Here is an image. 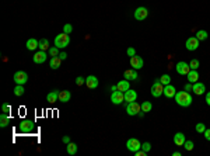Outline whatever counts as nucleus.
Instances as JSON below:
<instances>
[{
	"label": "nucleus",
	"instance_id": "1",
	"mask_svg": "<svg viewBox=\"0 0 210 156\" xmlns=\"http://www.w3.org/2000/svg\"><path fill=\"white\" fill-rule=\"evenodd\" d=\"M175 101L178 106L181 107H189L192 104V101H193V98H192V96L189 94V92L186 90H182V92H176L175 94Z\"/></svg>",
	"mask_w": 210,
	"mask_h": 156
},
{
	"label": "nucleus",
	"instance_id": "2",
	"mask_svg": "<svg viewBox=\"0 0 210 156\" xmlns=\"http://www.w3.org/2000/svg\"><path fill=\"white\" fill-rule=\"evenodd\" d=\"M69 44H70V37H69V34H66V32L58 34L55 37V47H58L59 49L66 48Z\"/></svg>",
	"mask_w": 210,
	"mask_h": 156
},
{
	"label": "nucleus",
	"instance_id": "3",
	"mask_svg": "<svg viewBox=\"0 0 210 156\" xmlns=\"http://www.w3.org/2000/svg\"><path fill=\"white\" fill-rule=\"evenodd\" d=\"M126 148H128V151L130 152H137L139 149H142V142H140L139 139H136V138H130V139H128V142H126Z\"/></svg>",
	"mask_w": 210,
	"mask_h": 156
},
{
	"label": "nucleus",
	"instance_id": "4",
	"mask_svg": "<svg viewBox=\"0 0 210 156\" xmlns=\"http://www.w3.org/2000/svg\"><path fill=\"white\" fill-rule=\"evenodd\" d=\"M13 80L16 82V85H23L24 86L27 82H28V75H27V72H24V70H18V72L14 73Z\"/></svg>",
	"mask_w": 210,
	"mask_h": 156
},
{
	"label": "nucleus",
	"instance_id": "5",
	"mask_svg": "<svg viewBox=\"0 0 210 156\" xmlns=\"http://www.w3.org/2000/svg\"><path fill=\"white\" fill-rule=\"evenodd\" d=\"M164 94V85L160 80H155L151 86V96L153 97H160Z\"/></svg>",
	"mask_w": 210,
	"mask_h": 156
},
{
	"label": "nucleus",
	"instance_id": "6",
	"mask_svg": "<svg viewBox=\"0 0 210 156\" xmlns=\"http://www.w3.org/2000/svg\"><path fill=\"white\" fill-rule=\"evenodd\" d=\"M140 111H142V106H140L139 103H136V101L128 103V106H126V113H128L129 115H137Z\"/></svg>",
	"mask_w": 210,
	"mask_h": 156
},
{
	"label": "nucleus",
	"instance_id": "7",
	"mask_svg": "<svg viewBox=\"0 0 210 156\" xmlns=\"http://www.w3.org/2000/svg\"><path fill=\"white\" fill-rule=\"evenodd\" d=\"M18 128L21 132H31V131H34L35 125H34V121H31V120H24V121L20 122Z\"/></svg>",
	"mask_w": 210,
	"mask_h": 156
},
{
	"label": "nucleus",
	"instance_id": "8",
	"mask_svg": "<svg viewBox=\"0 0 210 156\" xmlns=\"http://www.w3.org/2000/svg\"><path fill=\"white\" fill-rule=\"evenodd\" d=\"M147 16H149V10H147L146 7H137L136 10H134V19H136L137 21L146 20Z\"/></svg>",
	"mask_w": 210,
	"mask_h": 156
},
{
	"label": "nucleus",
	"instance_id": "9",
	"mask_svg": "<svg viewBox=\"0 0 210 156\" xmlns=\"http://www.w3.org/2000/svg\"><path fill=\"white\" fill-rule=\"evenodd\" d=\"M111 101H112L113 104H122L125 101V93L119 92V90L112 92V94H111Z\"/></svg>",
	"mask_w": 210,
	"mask_h": 156
},
{
	"label": "nucleus",
	"instance_id": "10",
	"mask_svg": "<svg viewBox=\"0 0 210 156\" xmlns=\"http://www.w3.org/2000/svg\"><path fill=\"white\" fill-rule=\"evenodd\" d=\"M199 42L200 41L196 37H189L186 40V42H185V47H186L188 51H196L199 48Z\"/></svg>",
	"mask_w": 210,
	"mask_h": 156
},
{
	"label": "nucleus",
	"instance_id": "11",
	"mask_svg": "<svg viewBox=\"0 0 210 156\" xmlns=\"http://www.w3.org/2000/svg\"><path fill=\"white\" fill-rule=\"evenodd\" d=\"M48 59V52L46 51H38V52L34 53V56H32V61L35 62V64H44L45 61Z\"/></svg>",
	"mask_w": 210,
	"mask_h": 156
},
{
	"label": "nucleus",
	"instance_id": "12",
	"mask_svg": "<svg viewBox=\"0 0 210 156\" xmlns=\"http://www.w3.org/2000/svg\"><path fill=\"white\" fill-rule=\"evenodd\" d=\"M143 65H144V61H143L142 56L134 55V56H132V58H130V66L133 68V69H136V70L142 69Z\"/></svg>",
	"mask_w": 210,
	"mask_h": 156
},
{
	"label": "nucleus",
	"instance_id": "13",
	"mask_svg": "<svg viewBox=\"0 0 210 156\" xmlns=\"http://www.w3.org/2000/svg\"><path fill=\"white\" fill-rule=\"evenodd\" d=\"M176 72H178L181 76H186V75L191 72V66L186 64V62H178L176 64Z\"/></svg>",
	"mask_w": 210,
	"mask_h": 156
},
{
	"label": "nucleus",
	"instance_id": "14",
	"mask_svg": "<svg viewBox=\"0 0 210 156\" xmlns=\"http://www.w3.org/2000/svg\"><path fill=\"white\" fill-rule=\"evenodd\" d=\"M192 92H193L196 96H202V94H205V93H206V86H205V83H202V82H196V83H193Z\"/></svg>",
	"mask_w": 210,
	"mask_h": 156
},
{
	"label": "nucleus",
	"instance_id": "15",
	"mask_svg": "<svg viewBox=\"0 0 210 156\" xmlns=\"http://www.w3.org/2000/svg\"><path fill=\"white\" fill-rule=\"evenodd\" d=\"M86 85L88 89H97L98 87V79L94 76V75H91V76H87L86 77Z\"/></svg>",
	"mask_w": 210,
	"mask_h": 156
},
{
	"label": "nucleus",
	"instance_id": "16",
	"mask_svg": "<svg viewBox=\"0 0 210 156\" xmlns=\"http://www.w3.org/2000/svg\"><path fill=\"white\" fill-rule=\"evenodd\" d=\"M123 79H126V80H136L137 79V72H136V69H128V70H125L123 72Z\"/></svg>",
	"mask_w": 210,
	"mask_h": 156
},
{
	"label": "nucleus",
	"instance_id": "17",
	"mask_svg": "<svg viewBox=\"0 0 210 156\" xmlns=\"http://www.w3.org/2000/svg\"><path fill=\"white\" fill-rule=\"evenodd\" d=\"M175 94H176V89L172 85H167V86H164V96H165L167 98H172V97H175Z\"/></svg>",
	"mask_w": 210,
	"mask_h": 156
},
{
	"label": "nucleus",
	"instance_id": "18",
	"mask_svg": "<svg viewBox=\"0 0 210 156\" xmlns=\"http://www.w3.org/2000/svg\"><path fill=\"white\" fill-rule=\"evenodd\" d=\"M185 141H186V138H185V135L182 132H176L174 135V143H175L176 146H184Z\"/></svg>",
	"mask_w": 210,
	"mask_h": 156
},
{
	"label": "nucleus",
	"instance_id": "19",
	"mask_svg": "<svg viewBox=\"0 0 210 156\" xmlns=\"http://www.w3.org/2000/svg\"><path fill=\"white\" fill-rule=\"evenodd\" d=\"M137 98V93L134 92V90H126L125 92V101H128V103H132V101H136Z\"/></svg>",
	"mask_w": 210,
	"mask_h": 156
},
{
	"label": "nucleus",
	"instance_id": "20",
	"mask_svg": "<svg viewBox=\"0 0 210 156\" xmlns=\"http://www.w3.org/2000/svg\"><path fill=\"white\" fill-rule=\"evenodd\" d=\"M186 76H188V82L189 83L199 82V73H197V70H195V69H191V72H189Z\"/></svg>",
	"mask_w": 210,
	"mask_h": 156
},
{
	"label": "nucleus",
	"instance_id": "21",
	"mask_svg": "<svg viewBox=\"0 0 210 156\" xmlns=\"http://www.w3.org/2000/svg\"><path fill=\"white\" fill-rule=\"evenodd\" d=\"M71 97V93L69 92V90H62V92H59V101L60 103H67L69 100H70Z\"/></svg>",
	"mask_w": 210,
	"mask_h": 156
},
{
	"label": "nucleus",
	"instance_id": "22",
	"mask_svg": "<svg viewBox=\"0 0 210 156\" xmlns=\"http://www.w3.org/2000/svg\"><path fill=\"white\" fill-rule=\"evenodd\" d=\"M46 101H48V103H50V104L59 101V92H58V90H53V92H50L49 94L46 96Z\"/></svg>",
	"mask_w": 210,
	"mask_h": 156
},
{
	"label": "nucleus",
	"instance_id": "23",
	"mask_svg": "<svg viewBox=\"0 0 210 156\" xmlns=\"http://www.w3.org/2000/svg\"><path fill=\"white\" fill-rule=\"evenodd\" d=\"M25 47H27V49H28V51H35L38 47H39V41H37L35 38H29V40L27 41Z\"/></svg>",
	"mask_w": 210,
	"mask_h": 156
},
{
	"label": "nucleus",
	"instance_id": "24",
	"mask_svg": "<svg viewBox=\"0 0 210 156\" xmlns=\"http://www.w3.org/2000/svg\"><path fill=\"white\" fill-rule=\"evenodd\" d=\"M60 64H62V59L59 58V56H53L49 61V66L52 69H59L60 68Z\"/></svg>",
	"mask_w": 210,
	"mask_h": 156
},
{
	"label": "nucleus",
	"instance_id": "25",
	"mask_svg": "<svg viewBox=\"0 0 210 156\" xmlns=\"http://www.w3.org/2000/svg\"><path fill=\"white\" fill-rule=\"evenodd\" d=\"M8 122H10V117H8V114L7 113H2V115H0V127L6 128L8 125Z\"/></svg>",
	"mask_w": 210,
	"mask_h": 156
},
{
	"label": "nucleus",
	"instance_id": "26",
	"mask_svg": "<svg viewBox=\"0 0 210 156\" xmlns=\"http://www.w3.org/2000/svg\"><path fill=\"white\" fill-rule=\"evenodd\" d=\"M116 86H118V90L119 92H126V90H129L130 87H129V80H121V82L119 83H116Z\"/></svg>",
	"mask_w": 210,
	"mask_h": 156
},
{
	"label": "nucleus",
	"instance_id": "27",
	"mask_svg": "<svg viewBox=\"0 0 210 156\" xmlns=\"http://www.w3.org/2000/svg\"><path fill=\"white\" fill-rule=\"evenodd\" d=\"M195 37H196L199 41H205V40H207L209 34H207L206 30H199V31H196V35H195Z\"/></svg>",
	"mask_w": 210,
	"mask_h": 156
},
{
	"label": "nucleus",
	"instance_id": "28",
	"mask_svg": "<svg viewBox=\"0 0 210 156\" xmlns=\"http://www.w3.org/2000/svg\"><path fill=\"white\" fill-rule=\"evenodd\" d=\"M66 149H67V153H69V155H76V153H77V151H79V148H77V145H76V143H73V142L67 143V146H66Z\"/></svg>",
	"mask_w": 210,
	"mask_h": 156
},
{
	"label": "nucleus",
	"instance_id": "29",
	"mask_svg": "<svg viewBox=\"0 0 210 156\" xmlns=\"http://www.w3.org/2000/svg\"><path fill=\"white\" fill-rule=\"evenodd\" d=\"M38 48H39L41 51H46V52H48V49H49V48H50V45H49V41H48L46 38H42V40L39 41V47H38Z\"/></svg>",
	"mask_w": 210,
	"mask_h": 156
},
{
	"label": "nucleus",
	"instance_id": "30",
	"mask_svg": "<svg viewBox=\"0 0 210 156\" xmlns=\"http://www.w3.org/2000/svg\"><path fill=\"white\" fill-rule=\"evenodd\" d=\"M140 106H142V111L144 113H150L153 110V104L150 101H143V104H140Z\"/></svg>",
	"mask_w": 210,
	"mask_h": 156
},
{
	"label": "nucleus",
	"instance_id": "31",
	"mask_svg": "<svg viewBox=\"0 0 210 156\" xmlns=\"http://www.w3.org/2000/svg\"><path fill=\"white\" fill-rule=\"evenodd\" d=\"M59 48L58 47H50L49 49H48V55L50 56V58H53V56H59Z\"/></svg>",
	"mask_w": 210,
	"mask_h": 156
},
{
	"label": "nucleus",
	"instance_id": "32",
	"mask_svg": "<svg viewBox=\"0 0 210 156\" xmlns=\"http://www.w3.org/2000/svg\"><path fill=\"white\" fill-rule=\"evenodd\" d=\"M24 87H23V85H17L16 87H14V94L17 96V97H20V96H23L24 94Z\"/></svg>",
	"mask_w": 210,
	"mask_h": 156
},
{
	"label": "nucleus",
	"instance_id": "33",
	"mask_svg": "<svg viewBox=\"0 0 210 156\" xmlns=\"http://www.w3.org/2000/svg\"><path fill=\"white\" fill-rule=\"evenodd\" d=\"M184 148L186 149L188 152H191V151H193L195 145H193V142H192L191 139H186V141H185V143H184Z\"/></svg>",
	"mask_w": 210,
	"mask_h": 156
},
{
	"label": "nucleus",
	"instance_id": "34",
	"mask_svg": "<svg viewBox=\"0 0 210 156\" xmlns=\"http://www.w3.org/2000/svg\"><path fill=\"white\" fill-rule=\"evenodd\" d=\"M160 82L163 83L164 86L170 85V83H171V77H170V75H163V76L160 77Z\"/></svg>",
	"mask_w": 210,
	"mask_h": 156
},
{
	"label": "nucleus",
	"instance_id": "35",
	"mask_svg": "<svg viewBox=\"0 0 210 156\" xmlns=\"http://www.w3.org/2000/svg\"><path fill=\"white\" fill-rule=\"evenodd\" d=\"M195 130H196V132L199 134H203L206 131V125L203 124V122H199V124H196V127H195Z\"/></svg>",
	"mask_w": 210,
	"mask_h": 156
},
{
	"label": "nucleus",
	"instance_id": "36",
	"mask_svg": "<svg viewBox=\"0 0 210 156\" xmlns=\"http://www.w3.org/2000/svg\"><path fill=\"white\" fill-rule=\"evenodd\" d=\"M199 61L197 59H192L191 62H189V66H191V69H195V70H197V68H199Z\"/></svg>",
	"mask_w": 210,
	"mask_h": 156
},
{
	"label": "nucleus",
	"instance_id": "37",
	"mask_svg": "<svg viewBox=\"0 0 210 156\" xmlns=\"http://www.w3.org/2000/svg\"><path fill=\"white\" fill-rule=\"evenodd\" d=\"M71 31H73V25H71V24H65V27H63V32L70 34Z\"/></svg>",
	"mask_w": 210,
	"mask_h": 156
},
{
	"label": "nucleus",
	"instance_id": "38",
	"mask_svg": "<svg viewBox=\"0 0 210 156\" xmlns=\"http://www.w3.org/2000/svg\"><path fill=\"white\" fill-rule=\"evenodd\" d=\"M76 85H77V86H83V85H86V77H83V76L76 77Z\"/></svg>",
	"mask_w": 210,
	"mask_h": 156
},
{
	"label": "nucleus",
	"instance_id": "39",
	"mask_svg": "<svg viewBox=\"0 0 210 156\" xmlns=\"http://www.w3.org/2000/svg\"><path fill=\"white\" fill-rule=\"evenodd\" d=\"M142 149L144 152H147V153H149L150 152V149H151V143L150 142H144V143H142Z\"/></svg>",
	"mask_w": 210,
	"mask_h": 156
},
{
	"label": "nucleus",
	"instance_id": "40",
	"mask_svg": "<svg viewBox=\"0 0 210 156\" xmlns=\"http://www.w3.org/2000/svg\"><path fill=\"white\" fill-rule=\"evenodd\" d=\"M10 110H11V107H10V104H7V103H4V104H3V106H2V111L3 113H10Z\"/></svg>",
	"mask_w": 210,
	"mask_h": 156
},
{
	"label": "nucleus",
	"instance_id": "41",
	"mask_svg": "<svg viewBox=\"0 0 210 156\" xmlns=\"http://www.w3.org/2000/svg\"><path fill=\"white\" fill-rule=\"evenodd\" d=\"M126 52H128V55L130 56V58L136 55V51H134V48H128V51H126Z\"/></svg>",
	"mask_w": 210,
	"mask_h": 156
},
{
	"label": "nucleus",
	"instance_id": "42",
	"mask_svg": "<svg viewBox=\"0 0 210 156\" xmlns=\"http://www.w3.org/2000/svg\"><path fill=\"white\" fill-rule=\"evenodd\" d=\"M134 155H136V156H146V155H147V152H144L143 149H139L137 152H134Z\"/></svg>",
	"mask_w": 210,
	"mask_h": 156
},
{
	"label": "nucleus",
	"instance_id": "43",
	"mask_svg": "<svg viewBox=\"0 0 210 156\" xmlns=\"http://www.w3.org/2000/svg\"><path fill=\"white\" fill-rule=\"evenodd\" d=\"M203 134H205V139L206 141H210V130H209V128H206V131Z\"/></svg>",
	"mask_w": 210,
	"mask_h": 156
},
{
	"label": "nucleus",
	"instance_id": "44",
	"mask_svg": "<svg viewBox=\"0 0 210 156\" xmlns=\"http://www.w3.org/2000/svg\"><path fill=\"white\" fill-rule=\"evenodd\" d=\"M62 142L66 143V145H67V143H70V136H67V135H66V136H63L62 138Z\"/></svg>",
	"mask_w": 210,
	"mask_h": 156
},
{
	"label": "nucleus",
	"instance_id": "45",
	"mask_svg": "<svg viewBox=\"0 0 210 156\" xmlns=\"http://www.w3.org/2000/svg\"><path fill=\"white\" fill-rule=\"evenodd\" d=\"M192 87H193V83H186L184 89L186 90V92H191V90H192Z\"/></svg>",
	"mask_w": 210,
	"mask_h": 156
},
{
	"label": "nucleus",
	"instance_id": "46",
	"mask_svg": "<svg viewBox=\"0 0 210 156\" xmlns=\"http://www.w3.org/2000/svg\"><path fill=\"white\" fill-rule=\"evenodd\" d=\"M206 104H207V106H210V92L206 93Z\"/></svg>",
	"mask_w": 210,
	"mask_h": 156
},
{
	"label": "nucleus",
	"instance_id": "47",
	"mask_svg": "<svg viewBox=\"0 0 210 156\" xmlns=\"http://www.w3.org/2000/svg\"><path fill=\"white\" fill-rule=\"evenodd\" d=\"M59 58H60L62 61H63V59L67 58V53H66V52H60V53H59Z\"/></svg>",
	"mask_w": 210,
	"mask_h": 156
},
{
	"label": "nucleus",
	"instance_id": "48",
	"mask_svg": "<svg viewBox=\"0 0 210 156\" xmlns=\"http://www.w3.org/2000/svg\"><path fill=\"white\" fill-rule=\"evenodd\" d=\"M116 90H118V86H116V85L111 86V92H116Z\"/></svg>",
	"mask_w": 210,
	"mask_h": 156
},
{
	"label": "nucleus",
	"instance_id": "49",
	"mask_svg": "<svg viewBox=\"0 0 210 156\" xmlns=\"http://www.w3.org/2000/svg\"><path fill=\"white\" fill-rule=\"evenodd\" d=\"M137 115H139L140 118H143V117H144V111H140L139 114H137Z\"/></svg>",
	"mask_w": 210,
	"mask_h": 156
},
{
	"label": "nucleus",
	"instance_id": "50",
	"mask_svg": "<svg viewBox=\"0 0 210 156\" xmlns=\"http://www.w3.org/2000/svg\"><path fill=\"white\" fill-rule=\"evenodd\" d=\"M172 155H174V156H181V152H174Z\"/></svg>",
	"mask_w": 210,
	"mask_h": 156
}]
</instances>
